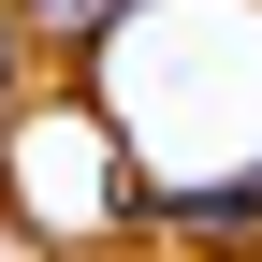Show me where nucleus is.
Instances as JSON below:
<instances>
[{
    "mask_svg": "<svg viewBox=\"0 0 262 262\" xmlns=\"http://www.w3.org/2000/svg\"><path fill=\"white\" fill-rule=\"evenodd\" d=\"M15 15H29V44H44V58H102L146 0H15Z\"/></svg>",
    "mask_w": 262,
    "mask_h": 262,
    "instance_id": "nucleus-2",
    "label": "nucleus"
},
{
    "mask_svg": "<svg viewBox=\"0 0 262 262\" xmlns=\"http://www.w3.org/2000/svg\"><path fill=\"white\" fill-rule=\"evenodd\" d=\"M131 219H160V233H262V160L248 175H204V189H146Z\"/></svg>",
    "mask_w": 262,
    "mask_h": 262,
    "instance_id": "nucleus-1",
    "label": "nucleus"
},
{
    "mask_svg": "<svg viewBox=\"0 0 262 262\" xmlns=\"http://www.w3.org/2000/svg\"><path fill=\"white\" fill-rule=\"evenodd\" d=\"M29 58H44V44H29V15L0 0V117H15V88H29Z\"/></svg>",
    "mask_w": 262,
    "mask_h": 262,
    "instance_id": "nucleus-3",
    "label": "nucleus"
}]
</instances>
